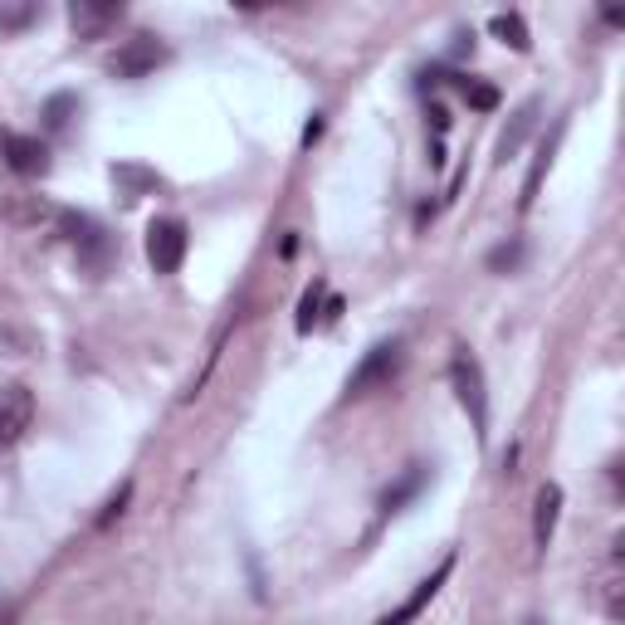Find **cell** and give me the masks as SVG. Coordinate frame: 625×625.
Returning <instances> with one entry per match:
<instances>
[{
  "label": "cell",
  "mask_w": 625,
  "mask_h": 625,
  "mask_svg": "<svg viewBox=\"0 0 625 625\" xmlns=\"http://www.w3.org/2000/svg\"><path fill=\"white\" fill-rule=\"evenodd\" d=\"M450 572H455V557H445V563H440L436 572H430V577H426V582H420V586H416V592H411V596H406V602H401L397 611H387V616H381L377 625H411V621L420 616V611H426V606H430V602H436V596H440V586H445V582H450Z\"/></svg>",
  "instance_id": "cell-7"
},
{
  "label": "cell",
  "mask_w": 625,
  "mask_h": 625,
  "mask_svg": "<svg viewBox=\"0 0 625 625\" xmlns=\"http://www.w3.org/2000/svg\"><path fill=\"white\" fill-rule=\"evenodd\" d=\"M118 20H123V6H94V0H74L69 6V25L79 40H104Z\"/></svg>",
  "instance_id": "cell-8"
},
{
  "label": "cell",
  "mask_w": 625,
  "mask_h": 625,
  "mask_svg": "<svg viewBox=\"0 0 625 625\" xmlns=\"http://www.w3.org/2000/svg\"><path fill=\"white\" fill-rule=\"evenodd\" d=\"M518 260H523V245H499L489 254V270H514Z\"/></svg>",
  "instance_id": "cell-19"
},
{
  "label": "cell",
  "mask_w": 625,
  "mask_h": 625,
  "mask_svg": "<svg viewBox=\"0 0 625 625\" xmlns=\"http://www.w3.org/2000/svg\"><path fill=\"white\" fill-rule=\"evenodd\" d=\"M0 157H6V167L16 176H45L49 172V147L40 143V137H30V133H6Z\"/></svg>",
  "instance_id": "cell-6"
},
{
  "label": "cell",
  "mask_w": 625,
  "mask_h": 625,
  "mask_svg": "<svg viewBox=\"0 0 625 625\" xmlns=\"http://www.w3.org/2000/svg\"><path fill=\"white\" fill-rule=\"evenodd\" d=\"M172 59V49L157 40V35H133V40L118 45V55H113V79H147V74H157L162 64Z\"/></svg>",
  "instance_id": "cell-3"
},
{
  "label": "cell",
  "mask_w": 625,
  "mask_h": 625,
  "mask_svg": "<svg viewBox=\"0 0 625 625\" xmlns=\"http://www.w3.org/2000/svg\"><path fill=\"white\" fill-rule=\"evenodd\" d=\"M420 484H426V469H420V465H416V469H411V475H406V479L397 484V489H387V499H381V508H387V514H397V508H401L406 499H411V494L420 489Z\"/></svg>",
  "instance_id": "cell-14"
},
{
  "label": "cell",
  "mask_w": 625,
  "mask_h": 625,
  "mask_svg": "<svg viewBox=\"0 0 625 625\" xmlns=\"http://www.w3.org/2000/svg\"><path fill=\"white\" fill-rule=\"evenodd\" d=\"M596 602H602V611L611 621H625V567H621V543L616 553L606 557V567L596 572Z\"/></svg>",
  "instance_id": "cell-9"
},
{
  "label": "cell",
  "mask_w": 625,
  "mask_h": 625,
  "mask_svg": "<svg viewBox=\"0 0 625 625\" xmlns=\"http://www.w3.org/2000/svg\"><path fill=\"white\" fill-rule=\"evenodd\" d=\"M69 113H74V98H69V94L49 98V108H45V127H49V133H59V127L69 123Z\"/></svg>",
  "instance_id": "cell-17"
},
{
  "label": "cell",
  "mask_w": 625,
  "mask_h": 625,
  "mask_svg": "<svg viewBox=\"0 0 625 625\" xmlns=\"http://www.w3.org/2000/svg\"><path fill=\"white\" fill-rule=\"evenodd\" d=\"M489 30L499 35L504 45H514L518 55H528V45H533V40H528V25H523V16H514V10H508V16H494V20H489Z\"/></svg>",
  "instance_id": "cell-13"
},
{
  "label": "cell",
  "mask_w": 625,
  "mask_h": 625,
  "mask_svg": "<svg viewBox=\"0 0 625 625\" xmlns=\"http://www.w3.org/2000/svg\"><path fill=\"white\" fill-rule=\"evenodd\" d=\"M186 245H191L186 221H176V215H162V221L147 225V260H152V270H157V274H176V270H182Z\"/></svg>",
  "instance_id": "cell-4"
},
{
  "label": "cell",
  "mask_w": 625,
  "mask_h": 625,
  "mask_svg": "<svg viewBox=\"0 0 625 625\" xmlns=\"http://www.w3.org/2000/svg\"><path fill=\"white\" fill-rule=\"evenodd\" d=\"M30 426H35V397H30V387H6V391H0V450L20 445Z\"/></svg>",
  "instance_id": "cell-5"
},
{
  "label": "cell",
  "mask_w": 625,
  "mask_h": 625,
  "mask_svg": "<svg viewBox=\"0 0 625 625\" xmlns=\"http://www.w3.org/2000/svg\"><path fill=\"white\" fill-rule=\"evenodd\" d=\"M557 518H563V484H543L538 504H533V543H538V547L553 543Z\"/></svg>",
  "instance_id": "cell-10"
},
{
  "label": "cell",
  "mask_w": 625,
  "mask_h": 625,
  "mask_svg": "<svg viewBox=\"0 0 625 625\" xmlns=\"http://www.w3.org/2000/svg\"><path fill=\"white\" fill-rule=\"evenodd\" d=\"M323 284H313L309 293H303V309H299V333H313V323H318V303H323Z\"/></svg>",
  "instance_id": "cell-15"
},
{
  "label": "cell",
  "mask_w": 625,
  "mask_h": 625,
  "mask_svg": "<svg viewBox=\"0 0 625 625\" xmlns=\"http://www.w3.org/2000/svg\"><path fill=\"white\" fill-rule=\"evenodd\" d=\"M113 182H123V186H157V176L143 172V167H113Z\"/></svg>",
  "instance_id": "cell-18"
},
{
  "label": "cell",
  "mask_w": 625,
  "mask_h": 625,
  "mask_svg": "<svg viewBox=\"0 0 625 625\" xmlns=\"http://www.w3.org/2000/svg\"><path fill=\"white\" fill-rule=\"evenodd\" d=\"M35 16V6H0V25H6V30H16V25H25Z\"/></svg>",
  "instance_id": "cell-20"
},
{
  "label": "cell",
  "mask_w": 625,
  "mask_h": 625,
  "mask_svg": "<svg viewBox=\"0 0 625 625\" xmlns=\"http://www.w3.org/2000/svg\"><path fill=\"white\" fill-rule=\"evenodd\" d=\"M538 113H543V104H538V98H528V104H523V108L514 113V127H508V133L499 137V162H508V157H514V152L523 147V137L533 133V123H538Z\"/></svg>",
  "instance_id": "cell-12"
},
{
  "label": "cell",
  "mask_w": 625,
  "mask_h": 625,
  "mask_svg": "<svg viewBox=\"0 0 625 625\" xmlns=\"http://www.w3.org/2000/svg\"><path fill=\"white\" fill-rule=\"evenodd\" d=\"M528 625H543V621H528Z\"/></svg>",
  "instance_id": "cell-21"
},
{
  "label": "cell",
  "mask_w": 625,
  "mask_h": 625,
  "mask_svg": "<svg viewBox=\"0 0 625 625\" xmlns=\"http://www.w3.org/2000/svg\"><path fill=\"white\" fill-rule=\"evenodd\" d=\"M557 137H563V127H557L553 137H543L538 143V157H533V172H528V182H523V196H518V211H528L533 206V196H538V186H543V176L547 167H553V152H557Z\"/></svg>",
  "instance_id": "cell-11"
},
{
  "label": "cell",
  "mask_w": 625,
  "mask_h": 625,
  "mask_svg": "<svg viewBox=\"0 0 625 625\" xmlns=\"http://www.w3.org/2000/svg\"><path fill=\"white\" fill-rule=\"evenodd\" d=\"M455 84H459V94H465L475 108H494V104H499V94H494L489 84H475V79H455Z\"/></svg>",
  "instance_id": "cell-16"
},
{
  "label": "cell",
  "mask_w": 625,
  "mask_h": 625,
  "mask_svg": "<svg viewBox=\"0 0 625 625\" xmlns=\"http://www.w3.org/2000/svg\"><path fill=\"white\" fill-rule=\"evenodd\" d=\"M450 387H455L459 406L469 411V420H475V430L479 436H489V391H484V367H479V357L469 348H459L450 357Z\"/></svg>",
  "instance_id": "cell-1"
},
{
  "label": "cell",
  "mask_w": 625,
  "mask_h": 625,
  "mask_svg": "<svg viewBox=\"0 0 625 625\" xmlns=\"http://www.w3.org/2000/svg\"><path fill=\"white\" fill-rule=\"evenodd\" d=\"M401 372V342H377V348H367V357L357 362V372L348 377V397H372L377 387H391Z\"/></svg>",
  "instance_id": "cell-2"
}]
</instances>
